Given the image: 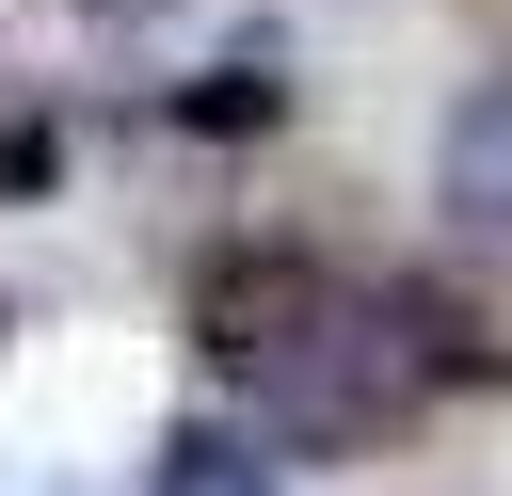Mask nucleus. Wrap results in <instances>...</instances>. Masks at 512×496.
<instances>
[{
	"label": "nucleus",
	"instance_id": "1",
	"mask_svg": "<svg viewBox=\"0 0 512 496\" xmlns=\"http://www.w3.org/2000/svg\"><path fill=\"white\" fill-rule=\"evenodd\" d=\"M192 336H208L288 432H384V416L432 384L416 288H352V272H320V256H208Z\"/></svg>",
	"mask_w": 512,
	"mask_h": 496
},
{
	"label": "nucleus",
	"instance_id": "2",
	"mask_svg": "<svg viewBox=\"0 0 512 496\" xmlns=\"http://www.w3.org/2000/svg\"><path fill=\"white\" fill-rule=\"evenodd\" d=\"M432 192H448L464 240H512V64L464 80V112H448V144H432Z\"/></svg>",
	"mask_w": 512,
	"mask_h": 496
},
{
	"label": "nucleus",
	"instance_id": "3",
	"mask_svg": "<svg viewBox=\"0 0 512 496\" xmlns=\"http://www.w3.org/2000/svg\"><path fill=\"white\" fill-rule=\"evenodd\" d=\"M144 496H288V480H272V448H256V432L192 416V432L160 448V480H144Z\"/></svg>",
	"mask_w": 512,
	"mask_h": 496
},
{
	"label": "nucleus",
	"instance_id": "4",
	"mask_svg": "<svg viewBox=\"0 0 512 496\" xmlns=\"http://www.w3.org/2000/svg\"><path fill=\"white\" fill-rule=\"evenodd\" d=\"M272 96H288L272 64H208L192 80V128H272Z\"/></svg>",
	"mask_w": 512,
	"mask_h": 496
},
{
	"label": "nucleus",
	"instance_id": "5",
	"mask_svg": "<svg viewBox=\"0 0 512 496\" xmlns=\"http://www.w3.org/2000/svg\"><path fill=\"white\" fill-rule=\"evenodd\" d=\"M0 192H48V128L32 112H0Z\"/></svg>",
	"mask_w": 512,
	"mask_h": 496
}]
</instances>
